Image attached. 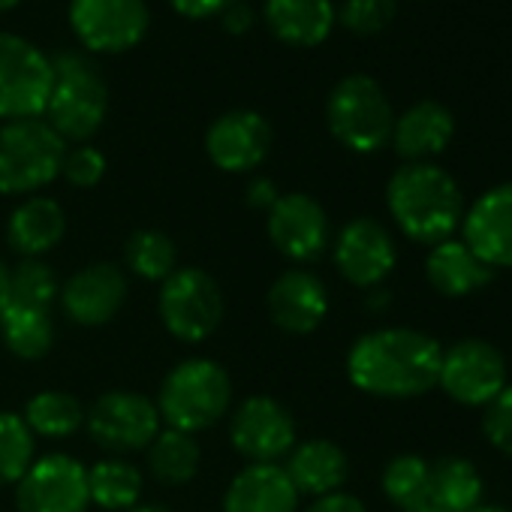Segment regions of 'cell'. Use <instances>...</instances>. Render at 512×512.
Masks as SVG:
<instances>
[{
	"mask_svg": "<svg viewBox=\"0 0 512 512\" xmlns=\"http://www.w3.org/2000/svg\"><path fill=\"white\" fill-rule=\"evenodd\" d=\"M52 85V58L28 37L0 31V121L43 118Z\"/></svg>",
	"mask_w": 512,
	"mask_h": 512,
	"instance_id": "52a82bcc",
	"label": "cell"
},
{
	"mask_svg": "<svg viewBox=\"0 0 512 512\" xmlns=\"http://www.w3.org/2000/svg\"><path fill=\"white\" fill-rule=\"evenodd\" d=\"M305 512H368L365 503L347 491H335V494H326V497H317Z\"/></svg>",
	"mask_w": 512,
	"mask_h": 512,
	"instance_id": "60d3db41",
	"label": "cell"
},
{
	"mask_svg": "<svg viewBox=\"0 0 512 512\" xmlns=\"http://www.w3.org/2000/svg\"><path fill=\"white\" fill-rule=\"evenodd\" d=\"M482 434L506 458H512V386L482 407Z\"/></svg>",
	"mask_w": 512,
	"mask_h": 512,
	"instance_id": "8d00e7d4",
	"label": "cell"
},
{
	"mask_svg": "<svg viewBox=\"0 0 512 512\" xmlns=\"http://www.w3.org/2000/svg\"><path fill=\"white\" fill-rule=\"evenodd\" d=\"M169 4L184 19H211L220 16L232 0H169Z\"/></svg>",
	"mask_w": 512,
	"mask_h": 512,
	"instance_id": "f35d334b",
	"label": "cell"
},
{
	"mask_svg": "<svg viewBox=\"0 0 512 512\" xmlns=\"http://www.w3.org/2000/svg\"><path fill=\"white\" fill-rule=\"evenodd\" d=\"M10 275H13V269L0 260V314L10 308Z\"/></svg>",
	"mask_w": 512,
	"mask_h": 512,
	"instance_id": "b9f144b4",
	"label": "cell"
},
{
	"mask_svg": "<svg viewBox=\"0 0 512 512\" xmlns=\"http://www.w3.org/2000/svg\"><path fill=\"white\" fill-rule=\"evenodd\" d=\"M61 175L73 187H97L103 181V175H106V154L100 148H94L91 142H82L76 148L67 145Z\"/></svg>",
	"mask_w": 512,
	"mask_h": 512,
	"instance_id": "d590c367",
	"label": "cell"
},
{
	"mask_svg": "<svg viewBox=\"0 0 512 512\" xmlns=\"http://www.w3.org/2000/svg\"><path fill=\"white\" fill-rule=\"evenodd\" d=\"M16 506L19 512H88V467L64 452L34 458L16 485Z\"/></svg>",
	"mask_w": 512,
	"mask_h": 512,
	"instance_id": "7c38bea8",
	"label": "cell"
},
{
	"mask_svg": "<svg viewBox=\"0 0 512 512\" xmlns=\"http://www.w3.org/2000/svg\"><path fill=\"white\" fill-rule=\"evenodd\" d=\"M470 512H512V509H506V506H488V503H479L476 509H470Z\"/></svg>",
	"mask_w": 512,
	"mask_h": 512,
	"instance_id": "ee69618b",
	"label": "cell"
},
{
	"mask_svg": "<svg viewBox=\"0 0 512 512\" xmlns=\"http://www.w3.org/2000/svg\"><path fill=\"white\" fill-rule=\"evenodd\" d=\"M85 425L97 446L109 452H139L160 434L163 419L148 395L112 389L85 410Z\"/></svg>",
	"mask_w": 512,
	"mask_h": 512,
	"instance_id": "9c48e42d",
	"label": "cell"
},
{
	"mask_svg": "<svg viewBox=\"0 0 512 512\" xmlns=\"http://www.w3.org/2000/svg\"><path fill=\"white\" fill-rule=\"evenodd\" d=\"M145 452H148L151 476L163 485H187L196 476L202 458L196 437L175 428H160V434L151 440Z\"/></svg>",
	"mask_w": 512,
	"mask_h": 512,
	"instance_id": "83f0119b",
	"label": "cell"
},
{
	"mask_svg": "<svg viewBox=\"0 0 512 512\" xmlns=\"http://www.w3.org/2000/svg\"><path fill=\"white\" fill-rule=\"evenodd\" d=\"M166 428L199 434L214 428L232 404V380L214 359H184L175 365L154 401Z\"/></svg>",
	"mask_w": 512,
	"mask_h": 512,
	"instance_id": "3957f363",
	"label": "cell"
},
{
	"mask_svg": "<svg viewBox=\"0 0 512 512\" xmlns=\"http://www.w3.org/2000/svg\"><path fill=\"white\" fill-rule=\"evenodd\" d=\"M437 386L455 404L485 407L506 389V359L494 344L482 338H464L443 350Z\"/></svg>",
	"mask_w": 512,
	"mask_h": 512,
	"instance_id": "8fae6325",
	"label": "cell"
},
{
	"mask_svg": "<svg viewBox=\"0 0 512 512\" xmlns=\"http://www.w3.org/2000/svg\"><path fill=\"white\" fill-rule=\"evenodd\" d=\"M256 22V13L250 4H244V0H232V4L220 13V25L229 31V34H244L250 31Z\"/></svg>",
	"mask_w": 512,
	"mask_h": 512,
	"instance_id": "ab89813d",
	"label": "cell"
},
{
	"mask_svg": "<svg viewBox=\"0 0 512 512\" xmlns=\"http://www.w3.org/2000/svg\"><path fill=\"white\" fill-rule=\"evenodd\" d=\"M61 308L79 326H106L127 302V278L115 263H91L61 287Z\"/></svg>",
	"mask_w": 512,
	"mask_h": 512,
	"instance_id": "ac0fdd59",
	"label": "cell"
},
{
	"mask_svg": "<svg viewBox=\"0 0 512 512\" xmlns=\"http://www.w3.org/2000/svg\"><path fill=\"white\" fill-rule=\"evenodd\" d=\"M0 338H4L7 350L19 359L37 362L52 353L55 344V323L49 311H31L10 305L0 314Z\"/></svg>",
	"mask_w": 512,
	"mask_h": 512,
	"instance_id": "f1b7e54d",
	"label": "cell"
},
{
	"mask_svg": "<svg viewBox=\"0 0 512 512\" xmlns=\"http://www.w3.org/2000/svg\"><path fill=\"white\" fill-rule=\"evenodd\" d=\"M440 359L443 347L425 332L404 326L374 329L350 347L347 377L365 395L407 401L437 386Z\"/></svg>",
	"mask_w": 512,
	"mask_h": 512,
	"instance_id": "6da1fadb",
	"label": "cell"
},
{
	"mask_svg": "<svg viewBox=\"0 0 512 512\" xmlns=\"http://www.w3.org/2000/svg\"><path fill=\"white\" fill-rule=\"evenodd\" d=\"M428 284L446 299H464L479 293L494 281V269L485 266L479 256L458 238H446L428 250L425 260Z\"/></svg>",
	"mask_w": 512,
	"mask_h": 512,
	"instance_id": "cb8c5ba5",
	"label": "cell"
},
{
	"mask_svg": "<svg viewBox=\"0 0 512 512\" xmlns=\"http://www.w3.org/2000/svg\"><path fill=\"white\" fill-rule=\"evenodd\" d=\"M67 232L64 208L49 196H28L7 223V241L25 260H40L43 253L55 250Z\"/></svg>",
	"mask_w": 512,
	"mask_h": 512,
	"instance_id": "d4e9b609",
	"label": "cell"
},
{
	"mask_svg": "<svg viewBox=\"0 0 512 512\" xmlns=\"http://www.w3.org/2000/svg\"><path fill=\"white\" fill-rule=\"evenodd\" d=\"M19 4V0H0V13H4V10H13Z\"/></svg>",
	"mask_w": 512,
	"mask_h": 512,
	"instance_id": "bcb514c9",
	"label": "cell"
},
{
	"mask_svg": "<svg viewBox=\"0 0 512 512\" xmlns=\"http://www.w3.org/2000/svg\"><path fill=\"white\" fill-rule=\"evenodd\" d=\"M127 512H172V509L163 506V503H136V506L127 509Z\"/></svg>",
	"mask_w": 512,
	"mask_h": 512,
	"instance_id": "7bdbcfd3",
	"label": "cell"
},
{
	"mask_svg": "<svg viewBox=\"0 0 512 512\" xmlns=\"http://www.w3.org/2000/svg\"><path fill=\"white\" fill-rule=\"evenodd\" d=\"M269 238L290 263H314L332 244V223L314 196L281 193L269 211Z\"/></svg>",
	"mask_w": 512,
	"mask_h": 512,
	"instance_id": "9a60e30c",
	"label": "cell"
},
{
	"mask_svg": "<svg viewBox=\"0 0 512 512\" xmlns=\"http://www.w3.org/2000/svg\"><path fill=\"white\" fill-rule=\"evenodd\" d=\"M395 13V0H344L338 10V22L359 37H374L392 25Z\"/></svg>",
	"mask_w": 512,
	"mask_h": 512,
	"instance_id": "e575fe53",
	"label": "cell"
},
{
	"mask_svg": "<svg viewBox=\"0 0 512 512\" xmlns=\"http://www.w3.org/2000/svg\"><path fill=\"white\" fill-rule=\"evenodd\" d=\"M148 25L145 0H70V28L88 52H127L142 43Z\"/></svg>",
	"mask_w": 512,
	"mask_h": 512,
	"instance_id": "30bf717a",
	"label": "cell"
},
{
	"mask_svg": "<svg viewBox=\"0 0 512 512\" xmlns=\"http://www.w3.org/2000/svg\"><path fill=\"white\" fill-rule=\"evenodd\" d=\"M263 19L281 43L314 49L329 40L338 10L332 0H266Z\"/></svg>",
	"mask_w": 512,
	"mask_h": 512,
	"instance_id": "7402d4cb",
	"label": "cell"
},
{
	"mask_svg": "<svg viewBox=\"0 0 512 512\" xmlns=\"http://www.w3.org/2000/svg\"><path fill=\"white\" fill-rule=\"evenodd\" d=\"M205 151L223 172H250L272 151V124L253 109H229L208 124Z\"/></svg>",
	"mask_w": 512,
	"mask_h": 512,
	"instance_id": "2e32d148",
	"label": "cell"
},
{
	"mask_svg": "<svg viewBox=\"0 0 512 512\" xmlns=\"http://www.w3.org/2000/svg\"><path fill=\"white\" fill-rule=\"evenodd\" d=\"M269 317L287 335H311L329 317V290L308 269L284 272L269 290Z\"/></svg>",
	"mask_w": 512,
	"mask_h": 512,
	"instance_id": "d6986e66",
	"label": "cell"
},
{
	"mask_svg": "<svg viewBox=\"0 0 512 512\" xmlns=\"http://www.w3.org/2000/svg\"><path fill=\"white\" fill-rule=\"evenodd\" d=\"M229 440L250 464H278L296 449V419L281 401L253 395L232 413Z\"/></svg>",
	"mask_w": 512,
	"mask_h": 512,
	"instance_id": "4fadbf2b",
	"label": "cell"
},
{
	"mask_svg": "<svg viewBox=\"0 0 512 512\" xmlns=\"http://www.w3.org/2000/svg\"><path fill=\"white\" fill-rule=\"evenodd\" d=\"M55 85L43 118L64 142H88L106 121L109 88L91 58L79 52H61L52 58Z\"/></svg>",
	"mask_w": 512,
	"mask_h": 512,
	"instance_id": "277c9868",
	"label": "cell"
},
{
	"mask_svg": "<svg viewBox=\"0 0 512 512\" xmlns=\"http://www.w3.org/2000/svg\"><path fill=\"white\" fill-rule=\"evenodd\" d=\"M482 476L473 461L461 455H446L431 464L428 506L440 512H470L482 503Z\"/></svg>",
	"mask_w": 512,
	"mask_h": 512,
	"instance_id": "484cf974",
	"label": "cell"
},
{
	"mask_svg": "<svg viewBox=\"0 0 512 512\" xmlns=\"http://www.w3.org/2000/svg\"><path fill=\"white\" fill-rule=\"evenodd\" d=\"M404 512H440V509H434V506H413V509H404Z\"/></svg>",
	"mask_w": 512,
	"mask_h": 512,
	"instance_id": "f6af8a7d",
	"label": "cell"
},
{
	"mask_svg": "<svg viewBox=\"0 0 512 512\" xmlns=\"http://www.w3.org/2000/svg\"><path fill=\"white\" fill-rule=\"evenodd\" d=\"M142 470L124 458H103L88 467V494L106 512H127L142 497Z\"/></svg>",
	"mask_w": 512,
	"mask_h": 512,
	"instance_id": "4316f807",
	"label": "cell"
},
{
	"mask_svg": "<svg viewBox=\"0 0 512 512\" xmlns=\"http://www.w3.org/2000/svg\"><path fill=\"white\" fill-rule=\"evenodd\" d=\"M431 464L422 455H395L383 470V494L404 512L428 503Z\"/></svg>",
	"mask_w": 512,
	"mask_h": 512,
	"instance_id": "1f68e13d",
	"label": "cell"
},
{
	"mask_svg": "<svg viewBox=\"0 0 512 512\" xmlns=\"http://www.w3.org/2000/svg\"><path fill=\"white\" fill-rule=\"evenodd\" d=\"M22 419L28 422V428L40 437H52V440H64L70 434H76L85 422V407L76 395L61 392V389H43L34 398H28Z\"/></svg>",
	"mask_w": 512,
	"mask_h": 512,
	"instance_id": "f546056e",
	"label": "cell"
},
{
	"mask_svg": "<svg viewBox=\"0 0 512 512\" xmlns=\"http://www.w3.org/2000/svg\"><path fill=\"white\" fill-rule=\"evenodd\" d=\"M398 263V247L389 229L374 217L350 220L335 238V266L347 284L359 290L380 287Z\"/></svg>",
	"mask_w": 512,
	"mask_h": 512,
	"instance_id": "5bb4252c",
	"label": "cell"
},
{
	"mask_svg": "<svg viewBox=\"0 0 512 512\" xmlns=\"http://www.w3.org/2000/svg\"><path fill=\"white\" fill-rule=\"evenodd\" d=\"M326 121L344 148L356 154H374L389 145L395 112L374 76L350 73L332 88L326 100Z\"/></svg>",
	"mask_w": 512,
	"mask_h": 512,
	"instance_id": "8992f818",
	"label": "cell"
},
{
	"mask_svg": "<svg viewBox=\"0 0 512 512\" xmlns=\"http://www.w3.org/2000/svg\"><path fill=\"white\" fill-rule=\"evenodd\" d=\"M61 296L55 272L43 260H22L10 275V305L31 308V311H49L55 299Z\"/></svg>",
	"mask_w": 512,
	"mask_h": 512,
	"instance_id": "836d02e7",
	"label": "cell"
},
{
	"mask_svg": "<svg viewBox=\"0 0 512 512\" xmlns=\"http://www.w3.org/2000/svg\"><path fill=\"white\" fill-rule=\"evenodd\" d=\"M461 241L494 272L512 269V181L485 190L464 211Z\"/></svg>",
	"mask_w": 512,
	"mask_h": 512,
	"instance_id": "e0dca14e",
	"label": "cell"
},
{
	"mask_svg": "<svg viewBox=\"0 0 512 512\" xmlns=\"http://www.w3.org/2000/svg\"><path fill=\"white\" fill-rule=\"evenodd\" d=\"M386 205L398 229L416 244H440L464 220V193L437 163H404L386 184Z\"/></svg>",
	"mask_w": 512,
	"mask_h": 512,
	"instance_id": "7a4b0ae2",
	"label": "cell"
},
{
	"mask_svg": "<svg viewBox=\"0 0 512 512\" xmlns=\"http://www.w3.org/2000/svg\"><path fill=\"white\" fill-rule=\"evenodd\" d=\"M281 199V193H278V184L272 181V178H266V175H260V178H253L250 184H247V190H244V202L250 205V208H256V211H272V205Z\"/></svg>",
	"mask_w": 512,
	"mask_h": 512,
	"instance_id": "74e56055",
	"label": "cell"
},
{
	"mask_svg": "<svg viewBox=\"0 0 512 512\" xmlns=\"http://www.w3.org/2000/svg\"><path fill=\"white\" fill-rule=\"evenodd\" d=\"M67 142L46 118L0 124V193L31 196L61 175Z\"/></svg>",
	"mask_w": 512,
	"mask_h": 512,
	"instance_id": "5b68a950",
	"label": "cell"
},
{
	"mask_svg": "<svg viewBox=\"0 0 512 512\" xmlns=\"http://www.w3.org/2000/svg\"><path fill=\"white\" fill-rule=\"evenodd\" d=\"M223 512H299V491L284 464H247L232 476Z\"/></svg>",
	"mask_w": 512,
	"mask_h": 512,
	"instance_id": "ffe728a7",
	"label": "cell"
},
{
	"mask_svg": "<svg viewBox=\"0 0 512 512\" xmlns=\"http://www.w3.org/2000/svg\"><path fill=\"white\" fill-rule=\"evenodd\" d=\"M290 482L296 485L299 497L308 494V497H326V494H335L344 488L347 476H350V461H347V452L332 443V440H305V443H296V449L287 455V464H284Z\"/></svg>",
	"mask_w": 512,
	"mask_h": 512,
	"instance_id": "603a6c76",
	"label": "cell"
},
{
	"mask_svg": "<svg viewBox=\"0 0 512 512\" xmlns=\"http://www.w3.org/2000/svg\"><path fill=\"white\" fill-rule=\"evenodd\" d=\"M166 332L181 344L208 341L223 323V293L202 269H175L157 299Z\"/></svg>",
	"mask_w": 512,
	"mask_h": 512,
	"instance_id": "ba28073f",
	"label": "cell"
},
{
	"mask_svg": "<svg viewBox=\"0 0 512 512\" xmlns=\"http://www.w3.org/2000/svg\"><path fill=\"white\" fill-rule=\"evenodd\" d=\"M34 431L19 413H0V488L19 485L34 464Z\"/></svg>",
	"mask_w": 512,
	"mask_h": 512,
	"instance_id": "d6a6232c",
	"label": "cell"
},
{
	"mask_svg": "<svg viewBox=\"0 0 512 512\" xmlns=\"http://www.w3.org/2000/svg\"><path fill=\"white\" fill-rule=\"evenodd\" d=\"M124 263L142 281H166L178 266V253L169 235L157 229H139L124 244Z\"/></svg>",
	"mask_w": 512,
	"mask_h": 512,
	"instance_id": "4dcf8cb0",
	"label": "cell"
},
{
	"mask_svg": "<svg viewBox=\"0 0 512 512\" xmlns=\"http://www.w3.org/2000/svg\"><path fill=\"white\" fill-rule=\"evenodd\" d=\"M455 136L452 112L437 100H419L395 118L392 148L407 163H431V157L443 154Z\"/></svg>",
	"mask_w": 512,
	"mask_h": 512,
	"instance_id": "44dd1931",
	"label": "cell"
}]
</instances>
